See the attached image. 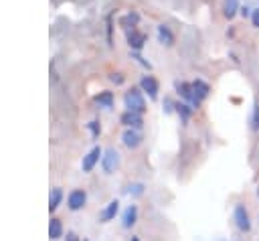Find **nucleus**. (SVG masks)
Returning a JSON list of instances; mask_svg holds the SVG:
<instances>
[{
  "instance_id": "c756f323",
  "label": "nucleus",
  "mask_w": 259,
  "mask_h": 241,
  "mask_svg": "<svg viewBox=\"0 0 259 241\" xmlns=\"http://www.w3.org/2000/svg\"><path fill=\"white\" fill-rule=\"evenodd\" d=\"M85 241H87V239H85Z\"/></svg>"
},
{
  "instance_id": "ddd939ff",
  "label": "nucleus",
  "mask_w": 259,
  "mask_h": 241,
  "mask_svg": "<svg viewBox=\"0 0 259 241\" xmlns=\"http://www.w3.org/2000/svg\"><path fill=\"white\" fill-rule=\"evenodd\" d=\"M176 91H178V95H180L184 101H188V103L194 107V91H192V83H184V81H180V83H176Z\"/></svg>"
},
{
  "instance_id": "4468645a",
  "label": "nucleus",
  "mask_w": 259,
  "mask_h": 241,
  "mask_svg": "<svg viewBox=\"0 0 259 241\" xmlns=\"http://www.w3.org/2000/svg\"><path fill=\"white\" fill-rule=\"evenodd\" d=\"M158 41H160L164 47H172V45H174V34H172V30H170V26H166V24H160V26H158Z\"/></svg>"
},
{
  "instance_id": "9d476101",
  "label": "nucleus",
  "mask_w": 259,
  "mask_h": 241,
  "mask_svg": "<svg viewBox=\"0 0 259 241\" xmlns=\"http://www.w3.org/2000/svg\"><path fill=\"white\" fill-rule=\"evenodd\" d=\"M117 213H119V200H117V198H113V200H109V203L103 207V211L99 213V221H101V223L113 221Z\"/></svg>"
},
{
  "instance_id": "a211bd4d",
  "label": "nucleus",
  "mask_w": 259,
  "mask_h": 241,
  "mask_svg": "<svg viewBox=\"0 0 259 241\" xmlns=\"http://www.w3.org/2000/svg\"><path fill=\"white\" fill-rule=\"evenodd\" d=\"M49 237H51V241H57V239L63 237V225H61L59 219H51V223H49Z\"/></svg>"
},
{
  "instance_id": "6e6552de",
  "label": "nucleus",
  "mask_w": 259,
  "mask_h": 241,
  "mask_svg": "<svg viewBox=\"0 0 259 241\" xmlns=\"http://www.w3.org/2000/svg\"><path fill=\"white\" fill-rule=\"evenodd\" d=\"M119 122L125 126V128H134V130H140L142 128V113H138V111H123L121 113V117H119Z\"/></svg>"
},
{
  "instance_id": "2eb2a0df",
  "label": "nucleus",
  "mask_w": 259,
  "mask_h": 241,
  "mask_svg": "<svg viewBox=\"0 0 259 241\" xmlns=\"http://www.w3.org/2000/svg\"><path fill=\"white\" fill-rule=\"evenodd\" d=\"M192 111H194V107L188 103V101H182V103H176V113L180 115V122L182 124H186L188 119H190V115H192Z\"/></svg>"
},
{
  "instance_id": "c85d7f7f",
  "label": "nucleus",
  "mask_w": 259,
  "mask_h": 241,
  "mask_svg": "<svg viewBox=\"0 0 259 241\" xmlns=\"http://www.w3.org/2000/svg\"><path fill=\"white\" fill-rule=\"evenodd\" d=\"M257 196H259V188H257Z\"/></svg>"
},
{
  "instance_id": "39448f33",
  "label": "nucleus",
  "mask_w": 259,
  "mask_h": 241,
  "mask_svg": "<svg viewBox=\"0 0 259 241\" xmlns=\"http://www.w3.org/2000/svg\"><path fill=\"white\" fill-rule=\"evenodd\" d=\"M85 203H87V192H85L83 188H75V190H71L69 196H67V205H69L71 211H79V209H83Z\"/></svg>"
},
{
  "instance_id": "f3484780",
  "label": "nucleus",
  "mask_w": 259,
  "mask_h": 241,
  "mask_svg": "<svg viewBox=\"0 0 259 241\" xmlns=\"http://www.w3.org/2000/svg\"><path fill=\"white\" fill-rule=\"evenodd\" d=\"M95 103L99 107H105V109L113 107V93L111 91H101L99 95H95Z\"/></svg>"
},
{
  "instance_id": "f257e3e1",
  "label": "nucleus",
  "mask_w": 259,
  "mask_h": 241,
  "mask_svg": "<svg viewBox=\"0 0 259 241\" xmlns=\"http://www.w3.org/2000/svg\"><path fill=\"white\" fill-rule=\"evenodd\" d=\"M123 103H125V107H127L130 111H138V113H144V111H146V99H144L142 89L132 87L130 91H125Z\"/></svg>"
},
{
  "instance_id": "f03ea898",
  "label": "nucleus",
  "mask_w": 259,
  "mask_h": 241,
  "mask_svg": "<svg viewBox=\"0 0 259 241\" xmlns=\"http://www.w3.org/2000/svg\"><path fill=\"white\" fill-rule=\"evenodd\" d=\"M119 166V152L115 148H107L103 150V156H101V168L105 174H113Z\"/></svg>"
},
{
  "instance_id": "aec40b11",
  "label": "nucleus",
  "mask_w": 259,
  "mask_h": 241,
  "mask_svg": "<svg viewBox=\"0 0 259 241\" xmlns=\"http://www.w3.org/2000/svg\"><path fill=\"white\" fill-rule=\"evenodd\" d=\"M138 20H140V16H138L136 12H130V14H125V16L119 18V24H121L125 30H130V28H136Z\"/></svg>"
},
{
  "instance_id": "a878e982",
  "label": "nucleus",
  "mask_w": 259,
  "mask_h": 241,
  "mask_svg": "<svg viewBox=\"0 0 259 241\" xmlns=\"http://www.w3.org/2000/svg\"><path fill=\"white\" fill-rule=\"evenodd\" d=\"M65 241H79V237H77V235H75L73 231H69V233H67V239H65Z\"/></svg>"
},
{
  "instance_id": "9b49d317",
  "label": "nucleus",
  "mask_w": 259,
  "mask_h": 241,
  "mask_svg": "<svg viewBox=\"0 0 259 241\" xmlns=\"http://www.w3.org/2000/svg\"><path fill=\"white\" fill-rule=\"evenodd\" d=\"M140 87H142V91L148 93L150 99H156L158 97V81L152 75H144L142 81H140Z\"/></svg>"
},
{
  "instance_id": "5701e85b",
  "label": "nucleus",
  "mask_w": 259,
  "mask_h": 241,
  "mask_svg": "<svg viewBox=\"0 0 259 241\" xmlns=\"http://www.w3.org/2000/svg\"><path fill=\"white\" fill-rule=\"evenodd\" d=\"M87 128H89V132H91V138H99V134H101V126H99V122H97V119L89 122V124H87Z\"/></svg>"
},
{
  "instance_id": "1a4fd4ad",
  "label": "nucleus",
  "mask_w": 259,
  "mask_h": 241,
  "mask_svg": "<svg viewBox=\"0 0 259 241\" xmlns=\"http://www.w3.org/2000/svg\"><path fill=\"white\" fill-rule=\"evenodd\" d=\"M146 41H148V36L144 32H140L138 28L127 30V45L132 47V51H140L146 45Z\"/></svg>"
},
{
  "instance_id": "b1692460",
  "label": "nucleus",
  "mask_w": 259,
  "mask_h": 241,
  "mask_svg": "<svg viewBox=\"0 0 259 241\" xmlns=\"http://www.w3.org/2000/svg\"><path fill=\"white\" fill-rule=\"evenodd\" d=\"M251 24H253L255 28H259V8H255V10L251 12Z\"/></svg>"
},
{
  "instance_id": "0eeeda50",
  "label": "nucleus",
  "mask_w": 259,
  "mask_h": 241,
  "mask_svg": "<svg viewBox=\"0 0 259 241\" xmlns=\"http://www.w3.org/2000/svg\"><path fill=\"white\" fill-rule=\"evenodd\" d=\"M121 142L125 148H138L142 144V134L140 130H134V128H125V132L121 134Z\"/></svg>"
},
{
  "instance_id": "f8f14e48",
  "label": "nucleus",
  "mask_w": 259,
  "mask_h": 241,
  "mask_svg": "<svg viewBox=\"0 0 259 241\" xmlns=\"http://www.w3.org/2000/svg\"><path fill=\"white\" fill-rule=\"evenodd\" d=\"M136 221H138V207L136 205H127L125 211L121 213V225H123V229H132L136 225Z\"/></svg>"
},
{
  "instance_id": "7ed1b4c3",
  "label": "nucleus",
  "mask_w": 259,
  "mask_h": 241,
  "mask_svg": "<svg viewBox=\"0 0 259 241\" xmlns=\"http://www.w3.org/2000/svg\"><path fill=\"white\" fill-rule=\"evenodd\" d=\"M233 219H235V225H237L239 231H243V233L251 231V219H249V213H247L245 205H235Z\"/></svg>"
},
{
  "instance_id": "412c9836",
  "label": "nucleus",
  "mask_w": 259,
  "mask_h": 241,
  "mask_svg": "<svg viewBox=\"0 0 259 241\" xmlns=\"http://www.w3.org/2000/svg\"><path fill=\"white\" fill-rule=\"evenodd\" d=\"M125 192L132 194V196H142V194H144V184H142V182H134V184H130V186L125 188Z\"/></svg>"
},
{
  "instance_id": "bb28decb",
  "label": "nucleus",
  "mask_w": 259,
  "mask_h": 241,
  "mask_svg": "<svg viewBox=\"0 0 259 241\" xmlns=\"http://www.w3.org/2000/svg\"><path fill=\"white\" fill-rule=\"evenodd\" d=\"M239 12H241V14H243V16H249V6H243V8H241V10H239Z\"/></svg>"
},
{
  "instance_id": "393cba45",
  "label": "nucleus",
  "mask_w": 259,
  "mask_h": 241,
  "mask_svg": "<svg viewBox=\"0 0 259 241\" xmlns=\"http://www.w3.org/2000/svg\"><path fill=\"white\" fill-rule=\"evenodd\" d=\"M109 79H111L115 85H121V83H123V77H121V73H111V75H109Z\"/></svg>"
},
{
  "instance_id": "4be33fe9",
  "label": "nucleus",
  "mask_w": 259,
  "mask_h": 241,
  "mask_svg": "<svg viewBox=\"0 0 259 241\" xmlns=\"http://www.w3.org/2000/svg\"><path fill=\"white\" fill-rule=\"evenodd\" d=\"M251 128L255 132H259V103L253 105V113H251Z\"/></svg>"
},
{
  "instance_id": "423d86ee",
  "label": "nucleus",
  "mask_w": 259,
  "mask_h": 241,
  "mask_svg": "<svg viewBox=\"0 0 259 241\" xmlns=\"http://www.w3.org/2000/svg\"><path fill=\"white\" fill-rule=\"evenodd\" d=\"M192 91H194V107H198V105L210 95V87H208V83H204L202 79L192 81Z\"/></svg>"
},
{
  "instance_id": "dca6fc26",
  "label": "nucleus",
  "mask_w": 259,
  "mask_h": 241,
  "mask_svg": "<svg viewBox=\"0 0 259 241\" xmlns=\"http://www.w3.org/2000/svg\"><path fill=\"white\" fill-rule=\"evenodd\" d=\"M239 10H241L239 0H223V14H225V18L231 20Z\"/></svg>"
},
{
  "instance_id": "20e7f679",
  "label": "nucleus",
  "mask_w": 259,
  "mask_h": 241,
  "mask_svg": "<svg viewBox=\"0 0 259 241\" xmlns=\"http://www.w3.org/2000/svg\"><path fill=\"white\" fill-rule=\"evenodd\" d=\"M101 156H103V150H101L99 146H93V148L83 156V162H81L83 172H91V170L95 168V164L101 160Z\"/></svg>"
},
{
  "instance_id": "6ab92c4d",
  "label": "nucleus",
  "mask_w": 259,
  "mask_h": 241,
  "mask_svg": "<svg viewBox=\"0 0 259 241\" xmlns=\"http://www.w3.org/2000/svg\"><path fill=\"white\" fill-rule=\"evenodd\" d=\"M61 200H63V190L61 188H53L51 190V196H49V211L51 213L57 211V207L61 205Z\"/></svg>"
},
{
  "instance_id": "cd10ccee",
  "label": "nucleus",
  "mask_w": 259,
  "mask_h": 241,
  "mask_svg": "<svg viewBox=\"0 0 259 241\" xmlns=\"http://www.w3.org/2000/svg\"><path fill=\"white\" fill-rule=\"evenodd\" d=\"M130 241H140V237H132V239H130Z\"/></svg>"
}]
</instances>
